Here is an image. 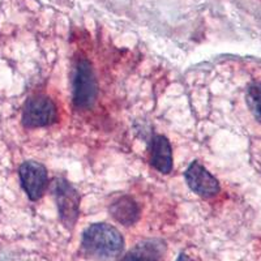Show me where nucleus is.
<instances>
[{
    "label": "nucleus",
    "mask_w": 261,
    "mask_h": 261,
    "mask_svg": "<svg viewBox=\"0 0 261 261\" xmlns=\"http://www.w3.org/2000/svg\"><path fill=\"white\" fill-rule=\"evenodd\" d=\"M184 178H186L188 187L205 199L213 197L220 192L218 180L202 165H200L196 161L191 163L186 174H184Z\"/></svg>",
    "instance_id": "423d86ee"
},
{
    "label": "nucleus",
    "mask_w": 261,
    "mask_h": 261,
    "mask_svg": "<svg viewBox=\"0 0 261 261\" xmlns=\"http://www.w3.org/2000/svg\"><path fill=\"white\" fill-rule=\"evenodd\" d=\"M98 94L97 79L92 64L86 59L79 60L73 79V102L79 109H89Z\"/></svg>",
    "instance_id": "f03ea898"
},
{
    "label": "nucleus",
    "mask_w": 261,
    "mask_h": 261,
    "mask_svg": "<svg viewBox=\"0 0 261 261\" xmlns=\"http://www.w3.org/2000/svg\"><path fill=\"white\" fill-rule=\"evenodd\" d=\"M247 105L258 123H261V83H253L247 89Z\"/></svg>",
    "instance_id": "9d476101"
},
{
    "label": "nucleus",
    "mask_w": 261,
    "mask_h": 261,
    "mask_svg": "<svg viewBox=\"0 0 261 261\" xmlns=\"http://www.w3.org/2000/svg\"><path fill=\"white\" fill-rule=\"evenodd\" d=\"M110 213L115 221L124 226H130L140 218V206L129 196H122L111 204Z\"/></svg>",
    "instance_id": "1a4fd4ad"
},
{
    "label": "nucleus",
    "mask_w": 261,
    "mask_h": 261,
    "mask_svg": "<svg viewBox=\"0 0 261 261\" xmlns=\"http://www.w3.org/2000/svg\"><path fill=\"white\" fill-rule=\"evenodd\" d=\"M176 261H190V258H188L187 255H184V253H181V255L179 256V258Z\"/></svg>",
    "instance_id": "9b49d317"
},
{
    "label": "nucleus",
    "mask_w": 261,
    "mask_h": 261,
    "mask_svg": "<svg viewBox=\"0 0 261 261\" xmlns=\"http://www.w3.org/2000/svg\"><path fill=\"white\" fill-rule=\"evenodd\" d=\"M58 110L53 99L46 95H36L28 99L22 113V123L28 128L51 125L57 122Z\"/></svg>",
    "instance_id": "20e7f679"
},
{
    "label": "nucleus",
    "mask_w": 261,
    "mask_h": 261,
    "mask_svg": "<svg viewBox=\"0 0 261 261\" xmlns=\"http://www.w3.org/2000/svg\"><path fill=\"white\" fill-rule=\"evenodd\" d=\"M151 166L162 174H169L172 170V150L169 140L162 135H157L151 140L150 149Z\"/></svg>",
    "instance_id": "6e6552de"
},
{
    "label": "nucleus",
    "mask_w": 261,
    "mask_h": 261,
    "mask_svg": "<svg viewBox=\"0 0 261 261\" xmlns=\"http://www.w3.org/2000/svg\"><path fill=\"white\" fill-rule=\"evenodd\" d=\"M53 193L59 211L60 221L65 227L72 228L80 213V196L71 184L64 179H55Z\"/></svg>",
    "instance_id": "7ed1b4c3"
},
{
    "label": "nucleus",
    "mask_w": 261,
    "mask_h": 261,
    "mask_svg": "<svg viewBox=\"0 0 261 261\" xmlns=\"http://www.w3.org/2000/svg\"><path fill=\"white\" fill-rule=\"evenodd\" d=\"M166 252V244L161 239L140 242L120 261H161Z\"/></svg>",
    "instance_id": "0eeeda50"
},
{
    "label": "nucleus",
    "mask_w": 261,
    "mask_h": 261,
    "mask_svg": "<svg viewBox=\"0 0 261 261\" xmlns=\"http://www.w3.org/2000/svg\"><path fill=\"white\" fill-rule=\"evenodd\" d=\"M83 249L97 260L109 261L118 257L124 248V239L114 226L94 223L83 235Z\"/></svg>",
    "instance_id": "f257e3e1"
},
{
    "label": "nucleus",
    "mask_w": 261,
    "mask_h": 261,
    "mask_svg": "<svg viewBox=\"0 0 261 261\" xmlns=\"http://www.w3.org/2000/svg\"><path fill=\"white\" fill-rule=\"evenodd\" d=\"M21 184L32 201L41 199L47 187V170L42 163L29 161L24 162L18 170Z\"/></svg>",
    "instance_id": "39448f33"
}]
</instances>
